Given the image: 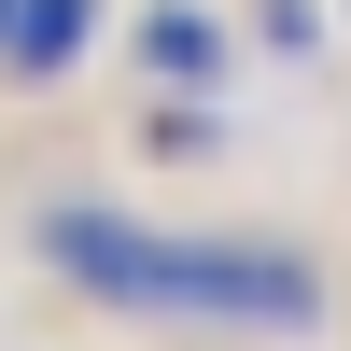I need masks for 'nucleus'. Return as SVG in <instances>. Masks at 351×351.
<instances>
[{
    "label": "nucleus",
    "instance_id": "nucleus-1",
    "mask_svg": "<svg viewBox=\"0 0 351 351\" xmlns=\"http://www.w3.org/2000/svg\"><path fill=\"white\" fill-rule=\"evenodd\" d=\"M43 253L99 309H141V324H225V337H309L324 324V281L295 253H267V239H169V225L99 211V197H56Z\"/></svg>",
    "mask_w": 351,
    "mask_h": 351
},
{
    "label": "nucleus",
    "instance_id": "nucleus-3",
    "mask_svg": "<svg viewBox=\"0 0 351 351\" xmlns=\"http://www.w3.org/2000/svg\"><path fill=\"white\" fill-rule=\"evenodd\" d=\"M141 56H155L169 84H211V71H225V28H211V14H183V0H169V14H141Z\"/></svg>",
    "mask_w": 351,
    "mask_h": 351
},
{
    "label": "nucleus",
    "instance_id": "nucleus-2",
    "mask_svg": "<svg viewBox=\"0 0 351 351\" xmlns=\"http://www.w3.org/2000/svg\"><path fill=\"white\" fill-rule=\"evenodd\" d=\"M84 28H99V0H14V28H0V71H71Z\"/></svg>",
    "mask_w": 351,
    "mask_h": 351
},
{
    "label": "nucleus",
    "instance_id": "nucleus-4",
    "mask_svg": "<svg viewBox=\"0 0 351 351\" xmlns=\"http://www.w3.org/2000/svg\"><path fill=\"white\" fill-rule=\"evenodd\" d=\"M0 28H14V0H0Z\"/></svg>",
    "mask_w": 351,
    "mask_h": 351
}]
</instances>
